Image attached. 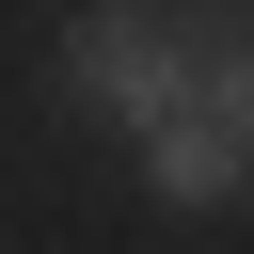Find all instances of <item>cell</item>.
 I'll use <instances>...</instances> for the list:
<instances>
[{
    "label": "cell",
    "instance_id": "6da1fadb",
    "mask_svg": "<svg viewBox=\"0 0 254 254\" xmlns=\"http://www.w3.org/2000/svg\"><path fill=\"white\" fill-rule=\"evenodd\" d=\"M64 79H79V95H95L127 143H143V127L190 95V64H175V16H143V0H79V16H64Z\"/></svg>",
    "mask_w": 254,
    "mask_h": 254
},
{
    "label": "cell",
    "instance_id": "3957f363",
    "mask_svg": "<svg viewBox=\"0 0 254 254\" xmlns=\"http://www.w3.org/2000/svg\"><path fill=\"white\" fill-rule=\"evenodd\" d=\"M222 111H238V159H254V64H238V95H222Z\"/></svg>",
    "mask_w": 254,
    "mask_h": 254
},
{
    "label": "cell",
    "instance_id": "7a4b0ae2",
    "mask_svg": "<svg viewBox=\"0 0 254 254\" xmlns=\"http://www.w3.org/2000/svg\"><path fill=\"white\" fill-rule=\"evenodd\" d=\"M238 175H254V159H238V127H222L206 95H175V111L143 127V190H159V206H222Z\"/></svg>",
    "mask_w": 254,
    "mask_h": 254
}]
</instances>
